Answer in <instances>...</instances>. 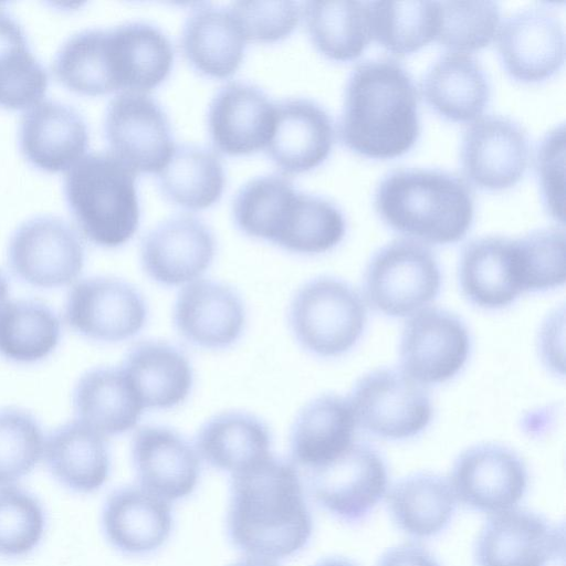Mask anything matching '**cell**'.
I'll return each instance as SVG.
<instances>
[{"label": "cell", "mask_w": 566, "mask_h": 566, "mask_svg": "<svg viewBox=\"0 0 566 566\" xmlns=\"http://www.w3.org/2000/svg\"><path fill=\"white\" fill-rule=\"evenodd\" d=\"M227 524L247 557L275 562L301 551L313 523L295 464L270 454L232 473Z\"/></svg>", "instance_id": "obj_1"}, {"label": "cell", "mask_w": 566, "mask_h": 566, "mask_svg": "<svg viewBox=\"0 0 566 566\" xmlns=\"http://www.w3.org/2000/svg\"><path fill=\"white\" fill-rule=\"evenodd\" d=\"M420 134L418 92L397 61L358 64L349 75L339 120V137L352 151L373 159L406 154Z\"/></svg>", "instance_id": "obj_2"}, {"label": "cell", "mask_w": 566, "mask_h": 566, "mask_svg": "<svg viewBox=\"0 0 566 566\" xmlns=\"http://www.w3.org/2000/svg\"><path fill=\"white\" fill-rule=\"evenodd\" d=\"M375 207L395 231L431 244L461 240L474 216V199L460 177L437 169H397L378 185Z\"/></svg>", "instance_id": "obj_3"}, {"label": "cell", "mask_w": 566, "mask_h": 566, "mask_svg": "<svg viewBox=\"0 0 566 566\" xmlns=\"http://www.w3.org/2000/svg\"><path fill=\"white\" fill-rule=\"evenodd\" d=\"M64 196L77 227L96 245L118 248L138 229L136 172L112 153H91L74 164Z\"/></svg>", "instance_id": "obj_4"}, {"label": "cell", "mask_w": 566, "mask_h": 566, "mask_svg": "<svg viewBox=\"0 0 566 566\" xmlns=\"http://www.w3.org/2000/svg\"><path fill=\"white\" fill-rule=\"evenodd\" d=\"M367 321L359 294L346 282L322 276L306 282L293 296L289 322L298 344L321 357L349 350Z\"/></svg>", "instance_id": "obj_5"}, {"label": "cell", "mask_w": 566, "mask_h": 566, "mask_svg": "<svg viewBox=\"0 0 566 566\" xmlns=\"http://www.w3.org/2000/svg\"><path fill=\"white\" fill-rule=\"evenodd\" d=\"M441 275L431 251L418 241L396 240L371 258L365 294L374 308L394 317L419 311L439 293Z\"/></svg>", "instance_id": "obj_6"}, {"label": "cell", "mask_w": 566, "mask_h": 566, "mask_svg": "<svg viewBox=\"0 0 566 566\" xmlns=\"http://www.w3.org/2000/svg\"><path fill=\"white\" fill-rule=\"evenodd\" d=\"M97 53L105 94H146L168 77L174 62L169 39L160 29L140 21L99 28Z\"/></svg>", "instance_id": "obj_7"}, {"label": "cell", "mask_w": 566, "mask_h": 566, "mask_svg": "<svg viewBox=\"0 0 566 566\" xmlns=\"http://www.w3.org/2000/svg\"><path fill=\"white\" fill-rule=\"evenodd\" d=\"M356 423L387 439H406L430 422L432 406L427 391L401 370L381 368L366 374L349 398Z\"/></svg>", "instance_id": "obj_8"}, {"label": "cell", "mask_w": 566, "mask_h": 566, "mask_svg": "<svg viewBox=\"0 0 566 566\" xmlns=\"http://www.w3.org/2000/svg\"><path fill=\"white\" fill-rule=\"evenodd\" d=\"M84 245L75 230L55 216L21 223L8 245V263L21 281L43 289L74 282L84 266Z\"/></svg>", "instance_id": "obj_9"}, {"label": "cell", "mask_w": 566, "mask_h": 566, "mask_svg": "<svg viewBox=\"0 0 566 566\" xmlns=\"http://www.w3.org/2000/svg\"><path fill=\"white\" fill-rule=\"evenodd\" d=\"M104 135L111 153L136 174L158 175L176 148L165 112L144 93L122 92L109 102Z\"/></svg>", "instance_id": "obj_10"}, {"label": "cell", "mask_w": 566, "mask_h": 566, "mask_svg": "<svg viewBox=\"0 0 566 566\" xmlns=\"http://www.w3.org/2000/svg\"><path fill=\"white\" fill-rule=\"evenodd\" d=\"M65 319L86 338L117 343L143 329L147 306L142 294L127 282L108 276L90 277L70 291Z\"/></svg>", "instance_id": "obj_11"}, {"label": "cell", "mask_w": 566, "mask_h": 566, "mask_svg": "<svg viewBox=\"0 0 566 566\" xmlns=\"http://www.w3.org/2000/svg\"><path fill=\"white\" fill-rule=\"evenodd\" d=\"M470 338L463 322L437 307L421 310L402 331L399 358L402 371L422 384L452 378L467 361Z\"/></svg>", "instance_id": "obj_12"}, {"label": "cell", "mask_w": 566, "mask_h": 566, "mask_svg": "<svg viewBox=\"0 0 566 566\" xmlns=\"http://www.w3.org/2000/svg\"><path fill=\"white\" fill-rule=\"evenodd\" d=\"M454 496L465 505L497 514L514 507L527 486V471L512 450L494 444H478L455 460L451 483Z\"/></svg>", "instance_id": "obj_13"}, {"label": "cell", "mask_w": 566, "mask_h": 566, "mask_svg": "<svg viewBox=\"0 0 566 566\" xmlns=\"http://www.w3.org/2000/svg\"><path fill=\"white\" fill-rule=\"evenodd\" d=\"M528 159L527 134L507 117H480L463 135V172L480 188L503 190L513 187L525 174Z\"/></svg>", "instance_id": "obj_14"}, {"label": "cell", "mask_w": 566, "mask_h": 566, "mask_svg": "<svg viewBox=\"0 0 566 566\" xmlns=\"http://www.w3.org/2000/svg\"><path fill=\"white\" fill-rule=\"evenodd\" d=\"M316 502L340 520L354 522L370 512L387 491L388 474L380 455L354 443L331 465L307 473Z\"/></svg>", "instance_id": "obj_15"}, {"label": "cell", "mask_w": 566, "mask_h": 566, "mask_svg": "<svg viewBox=\"0 0 566 566\" xmlns=\"http://www.w3.org/2000/svg\"><path fill=\"white\" fill-rule=\"evenodd\" d=\"M216 240L211 230L188 214L171 217L150 230L140 245L146 274L166 286L189 284L211 265Z\"/></svg>", "instance_id": "obj_16"}, {"label": "cell", "mask_w": 566, "mask_h": 566, "mask_svg": "<svg viewBox=\"0 0 566 566\" xmlns=\"http://www.w3.org/2000/svg\"><path fill=\"white\" fill-rule=\"evenodd\" d=\"M496 43L505 71L520 82L544 81L564 63L563 25L542 8L521 10L507 18L499 28Z\"/></svg>", "instance_id": "obj_17"}, {"label": "cell", "mask_w": 566, "mask_h": 566, "mask_svg": "<svg viewBox=\"0 0 566 566\" xmlns=\"http://www.w3.org/2000/svg\"><path fill=\"white\" fill-rule=\"evenodd\" d=\"M275 104L258 86L231 82L214 95L208 109L213 146L229 156L265 149L274 127Z\"/></svg>", "instance_id": "obj_18"}, {"label": "cell", "mask_w": 566, "mask_h": 566, "mask_svg": "<svg viewBox=\"0 0 566 566\" xmlns=\"http://www.w3.org/2000/svg\"><path fill=\"white\" fill-rule=\"evenodd\" d=\"M174 324L189 343L209 349L227 348L241 336L245 308L230 286L212 280H196L178 294Z\"/></svg>", "instance_id": "obj_19"}, {"label": "cell", "mask_w": 566, "mask_h": 566, "mask_svg": "<svg viewBox=\"0 0 566 566\" xmlns=\"http://www.w3.org/2000/svg\"><path fill=\"white\" fill-rule=\"evenodd\" d=\"M564 547V536L542 516L523 510L494 514L475 545L478 566H545Z\"/></svg>", "instance_id": "obj_20"}, {"label": "cell", "mask_w": 566, "mask_h": 566, "mask_svg": "<svg viewBox=\"0 0 566 566\" xmlns=\"http://www.w3.org/2000/svg\"><path fill=\"white\" fill-rule=\"evenodd\" d=\"M132 459L139 486L167 502L196 489L200 471L197 450L170 428H140L132 441Z\"/></svg>", "instance_id": "obj_21"}, {"label": "cell", "mask_w": 566, "mask_h": 566, "mask_svg": "<svg viewBox=\"0 0 566 566\" xmlns=\"http://www.w3.org/2000/svg\"><path fill=\"white\" fill-rule=\"evenodd\" d=\"M88 145V129L72 106L44 99L29 107L19 126V147L33 167L59 172L76 164Z\"/></svg>", "instance_id": "obj_22"}, {"label": "cell", "mask_w": 566, "mask_h": 566, "mask_svg": "<svg viewBox=\"0 0 566 566\" xmlns=\"http://www.w3.org/2000/svg\"><path fill=\"white\" fill-rule=\"evenodd\" d=\"M335 139L331 116L307 98H287L275 104L272 136L265 150L286 174L312 170L329 156Z\"/></svg>", "instance_id": "obj_23"}, {"label": "cell", "mask_w": 566, "mask_h": 566, "mask_svg": "<svg viewBox=\"0 0 566 566\" xmlns=\"http://www.w3.org/2000/svg\"><path fill=\"white\" fill-rule=\"evenodd\" d=\"M356 424L347 399L332 394L316 397L302 408L292 424L293 463L306 474L331 465L354 444Z\"/></svg>", "instance_id": "obj_24"}, {"label": "cell", "mask_w": 566, "mask_h": 566, "mask_svg": "<svg viewBox=\"0 0 566 566\" xmlns=\"http://www.w3.org/2000/svg\"><path fill=\"white\" fill-rule=\"evenodd\" d=\"M171 527L169 502L139 485L119 488L104 503V535L124 554L142 555L159 548L169 537Z\"/></svg>", "instance_id": "obj_25"}, {"label": "cell", "mask_w": 566, "mask_h": 566, "mask_svg": "<svg viewBox=\"0 0 566 566\" xmlns=\"http://www.w3.org/2000/svg\"><path fill=\"white\" fill-rule=\"evenodd\" d=\"M306 193L279 174L249 180L233 200V218L244 234L285 249L303 210Z\"/></svg>", "instance_id": "obj_26"}, {"label": "cell", "mask_w": 566, "mask_h": 566, "mask_svg": "<svg viewBox=\"0 0 566 566\" xmlns=\"http://www.w3.org/2000/svg\"><path fill=\"white\" fill-rule=\"evenodd\" d=\"M421 92L436 113L458 123L479 119L491 97L481 64L471 55L457 52H447L429 67Z\"/></svg>", "instance_id": "obj_27"}, {"label": "cell", "mask_w": 566, "mask_h": 566, "mask_svg": "<svg viewBox=\"0 0 566 566\" xmlns=\"http://www.w3.org/2000/svg\"><path fill=\"white\" fill-rule=\"evenodd\" d=\"M247 39L230 8L202 4L187 18L181 46L187 61L201 74L227 78L242 63Z\"/></svg>", "instance_id": "obj_28"}, {"label": "cell", "mask_w": 566, "mask_h": 566, "mask_svg": "<svg viewBox=\"0 0 566 566\" xmlns=\"http://www.w3.org/2000/svg\"><path fill=\"white\" fill-rule=\"evenodd\" d=\"M144 408L170 409L189 396L193 374L188 358L175 346L145 340L127 353L120 367Z\"/></svg>", "instance_id": "obj_29"}, {"label": "cell", "mask_w": 566, "mask_h": 566, "mask_svg": "<svg viewBox=\"0 0 566 566\" xmlns=\"http://www.w3.org/2000/svg\"><path fill=\"white\" fill-rule=\"evenodd\" d=\"M459 280L468 300L484 308H501L522 293L514 240L484 237L463 250Z\"/></svg>", "instance_id": "obj_30"}, {"label": "cell", "mask_w": 566, "mask_h": 566, "mask_svg": "<svg viewBox=\"0 0 566 566\" xmlns=\"http://www.w3.org/2000/svg\"><path fill=\"white\" fill-rule=\"evenodd\" d=\"M43 455L52 475L76 493L97 491L109 475L111 458L105 437L80 420L52 431Z\"/></svg>", "instance_id": "obj_31"}, {"label": "cell", "mask_w": 566, "mask_h": 566, "mask_svg": "<svg viewBox=\"0 0 566 566\" xmlns=\"http://www.w3.org/2000/svg\"><path fill=\"white\" fill-rule=\"evenodd\" d=\"M73 408L77 420L104 437L132 430L144 409L123 369L115 367L86 371L75 385Z\"/></svg>", "instance_id": "obj_32"}, {"label": "cell", "mask_w": 566, "mask_h": 566, "mask_svg": "<svg viewBox=\"0 0 566 566\" xmlns=\"http://www.w3.org/2000/svg\"><path fill=\"white\" fill-rule=\"evenodd\" d=\"M270 449L269 428L248 412L219 413L201 426L196 438L198 455L231 474L270 455Z\"/></svg>", "instance_id": "obj_33"}, {"label": "cell", "mask_w": 566, "mask_h": 566, "mask_svg": "<svg viewBox=\"0 0 566 566\" xmlns=\"http://www.w3.org/2000/svg\"><path fill=\"white\" fill-rule=\"evenodd\" d=\"M302 15L313 44L329 60H355L371 41L368 2L307 1Z\"/></svg>", "instance_id": "obj_34"}, {"label": "cell", "mask_w": 566, "mask_h": 566, "mask_svg": "<svg viewBox=\"0 0 566 566\" xmlns=\"http://www.w3.org/2000/svg\"><path fill=\"white\" fill-rule=\"evenodd\" d=\"M48 85V72L31 51L23 27L0 7V107H31Z\"/></svg>", "instance_id": "obj_35"}, {"label": "cell", "mask_w": 566, "mask_h": 566, "mask_svg": "<svg viewBox=\"0 0 566 566\" xmlns=\"http://www.w3.org/2000/svg\"><path fill=\"white\" fill-rule=\"evenodd\" d=\"M224 184L220 158L213 151L196 145L176 147L158 174V185L164 196L189 210H201L216 203Z\"/></svg>", "instance_id": "obj_36"}, {"label": "cell", "mask_w": 566, "mask_h": 566, "mask_svg": "<svg viewBox=\"0 0 566 566\" xmlns=\"http://www.w3.org/2000/svg\"><path fill=\"white\" fill-rule=\"evenodd\" d=\"M395 522L417 537L432 536L449 523L455 507L450 483L437 474L417 473L397 483L389 494Z\"/></svg>", "instance_id": "obj_37"}, {"label": "cell", "mask_w": 566, "mask_h": 566, "mask_svg": "<svg viewBox=\"0 0 566 566\" xmlns=\"http://www.w3.org/2000/svg\"><path fill=\"white\" fill-rule=\"evenodd\" d=\"M60 319L44 303L17 300L0 310V356L18 364L46 358L57 346Z\"/></svg>", "instance_id": "obj_38"}, {"label": "cell", "mask_w": 566, "mask_h": 566, "mask_svg": "<svg viewBox=\"0 0 566 566\" xmlns=\"http://www.w3.org/2000/svg\"><path fill=\"white\" fill-rule=\"evenodd\" d=\"M368 8L371 40L395 55L411 54L436 41L437 1H369Z\"/></svg>", "instance_id": "obj_39"}, {"label": "cell", "mask_w": 566, "mask_h": 566, "mask_svg": "<svg viewBox=\"0 0 566 566\" xmlns=\"http://www.w3.org/2000/svg\"><path fill=\"white\" fill-rule=\"evenodd\" d=\"M436 41L449 52L469 53L496 38L501 10L494 1H440Z\"/></svg>", "instance_id": "obj_40"}, {"label": "cell", "mask_w": 566, "mask_h": 566, "mask_svg": "<svg viewBox=\"0 0 566 566\" xmlns=\"http://www.w3.org/2000/svg\"><path fill=\"white\" fill-rule=\"evenodd\" d=\"M41 502L14 484L0 486V556L18 558L33 552L45 531Z\"/></svg>", "instance_id": "obj_41"}, {"label": "cell", "mask_w": 566, "mask_h": 566, "mask_svg": "<svg viewBox=\"0 0 566 566\" xmlns=\"http://www.w3.org/2000/svg\"><path fill=\"white\" fill-rule=\"evenodd\" d=\"M39 421L18 408L0 409V486L28 475L44 453Z\"/></svg>", "instance_id": "obj_42"}, {"label": "cell", "mask_w": 566, "mask_h": 566, "mask_svg": "<svg viewBox=\"0 0 566 566\" xmlns=\"http://www.w3.org/2000/svg\"><path fill=\"white\" fill-rule=\"evenodd\" d=\"M522 292L547 291L565 282V234L551 228L514 240Z\"/></svg>", "instance_id": "obj_43"}, {"label": "cell", "mask_w": 566, "mask_h": 566, "mask_svg": "<svg viewBox=\"0 0 566 566\" xmlns=\"http://www.w3.org/2000/svg\"><path fill=\"white\" fill-rule=\"evenodd\" d=\"M247 41L273 43L285 39L302 17L296 1H237L230 7Z\"/></svg>", "instance_id": "obj_44"}, {"label": "cell", "mask_w": 566, "mask_h": 566, "mask_svg": "<svg viewBox=\"0 0 566 566\" xmlns=\"http://www.w3.org/2000/svg\"><path fill=\"white\" fill-rule=\"evenodd\" d=\"M564 126L549 132L537 151V172L548 212L564 222Z\"/></svg>", "instance_id": "obj_45"}, {"label": "cell", "mask_w": 566, "mask_h": 566, "mask_svg": "<svg viewBox=\"0 0 566 566\" xmlns=\"http://www.w3.org/2000/svg\"><path fill=\"white\" fill-rule=\"evenodd\" d=\"M378 566H438L432 556L416 545H400L389 549Z\"/></svg>", "instance_id": "obj_46"}, {"label": "cell", "mask_w": 566, "mask_h": 566, "mask_svg": "<svg viewBox=\"0 0 566 566\" xmlns=\"http://www.w3.org/2000/svg\"><path fill=\"white\" fill-rule=\"evenodd\" d=\"M231 566H276L274 562L247 557Z\"/></svg>", "instance_id": "obj_47"}, {"label": "cell", "mask_w": 566, "mask_h": 566, "mask_svg": "<svg viewBox=\"0 0 566 566\" xmlns=\"http://www.w3.org/2000/svg\"><path fill=\"white\" fill-rule=\"evenodd\" d=\"M9 284L6 276L0 272V310L7 304Z\"/></svg>", "instance_id": "obj_48"}, {"label": "cell", "mask_w": 566, "mask_h": 566, "mask_svg": "<svg viewBox=\"0 0 566 566\" xmlns=\"http://www.w3.org/2000/svg\"><path fill=\"white\" fill-rule=\"evenodd\" d=\"M315 566H355L353 563L342 558H328L319 562Z\"/></svg>", "instance_id": "obj_49"}]
</instances>
